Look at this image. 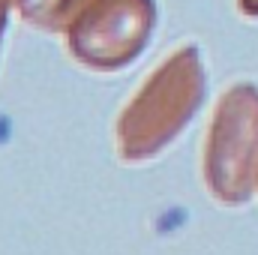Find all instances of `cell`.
Here are the masks:
<instances>
[{"label":"cell","mask_w":258,"mask_h":255,"mask_svg":"<svg viewBox=\"0 0 258 255\" xmlns=\"http://www.w3.org/2000/svg\"><path fill=\"white\" fill-rule=\"evenodd\" d=\"M153 24L150 0H84L72 18V51L93 66L132 60Z\"/></svg>","instance_id":"1"},{"label":"cell","mask_w":258,"mask_h":255,"mask_svg":"<svg viewBox=\"0 0 258 255\" xmlns=\"http://www.w3.org/2000/svg\"><path fill=\"white\" fill-rule=\"evenodd\" d=\"M240 9L246 15H258V0H240Z\"/></svg>","instance_id":"2"}]
</instances>
